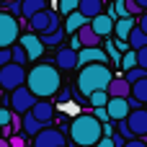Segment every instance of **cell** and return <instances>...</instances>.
<instances>
[{"label": "cell", "mask_w": 147, "mask_h": 147, "mask_svg": "<svg viewBox=\"0 0 147 147\" xmlns=\"http://www.w3.org/2000/svg\"><path fill=\"white\" fill-rule=\"evenodd\" d=\"M85 21H88V18H85V16H83V13H80V10L75 8V10L65 13V26H62V31H65V34L70 36V34H75V31H78V28H80V26H83Z\"/></svg>", "instance_id": "16"}, {"label": "cell", "mask_w": 147, "mask_h": 147, "mask_svg": "<svg viewBox=\"0 0 147 147\" xmlns=\"http://www.w3.org/2000/svg\"><path fill=\"white\" fill-rule=\"evenodd\" d=\"M21 116H23V127H21V129H23V134H28V137H34V134L44 127L36 116H31V111H23Z\"/></svg>", "instance_id": "21"}, {"label": "cell", "mask_w": 147, "mask_h": 147, "mask_svg": "<svg viewBox=\"0 0 147 147\" xmlns=\"http://www.w3.org/2000/svg\"><path fill=\"white\" fill-rule=\"evenodd\" d=\"M54 96H57V98H59V101H70V90H67V88H65V90H62V88H59V90H57V93H54Z\"/></svg>", "instance_id": "34"}, {"label": "cell", "mask_w": 147, "mask_h": 147, "mask_svg": "<svg viewBox=\"0 0 147 147\" xmlns=\"http://www.w3.org/2000/svg\"><path fill=\"white\" fill-rule=\"evenodd\" d=\"M78 8V0H59V13L65 16V13H70V10H75Z\"/></svg>", "instance_id": "28"}, {"label": "cell", "mask_w": 147, "mask_h": 147, "mask_svg": "<svg viewBox=\"0 0 147 147\" xmlns=\"http://www.w3.org/2000/svg\"><path fill=\"white\" fill-rule=\"evenodd\" d=\"M16 41L23 47V52H26V57H28V59H39V57L44 54V49H47V47L41 44V39H39L34 31H31V34H23V36L18 34V39H16Z\"/></svg>", "instance_id": "10"}, {"label": "cell", "mask_w": 147, "mask_h": 147, "mask_svg": "<svg viewBox=\"0 0 147 147\" xmlns=\"http://www.w3.org/2000/svg\"><path fill=\"white\" fill-rule=\"evenodd\" d=\"M101 124H103V121H98L93 114H80V116H75L72 124H70V140L78 147H93L98 142V137L103 134Z\"/></svg>", "instance_id": "3"}, {"label": "cell", "mask_w": 147, "mask_h": 147, "mask_svg": "<svg viewBox=\"0 0 147 147\" xmlns=\"http://www.w3.org/2000/svg\"><path fill=\"white\" fill-rule=\"evenodd\" d=\"M129 96L145 103V101H147V78H140V80L129 83Z\"/></svg>", "instance_id": "23"}, {"label": "cell", "mask_w": 147, "mask_h": 147, "mask_svg": "<svg viewBox=\"0 0 147 147\" xmlns=\"http://www.w3.org/2000/svg\"><path fill=\"white\" fill-rule=\"evenodd\" d=\"M26 78V70L23 65L18 62H5L0 65V90H13L16 85H21Z\"/></svg>", "instance_id": "5"}, {"label": "cell", "mask_w": 147, "mask_h": 147, "mask_svg": "<svg viewBox=\"0 0 147 147\" xmlns=\"http://www.w3.org/2000/svg\"><path fill=\"white\" fill-rule=\"evenodd\" d=\"M54 65L59 70H75L78 67V52L72 47H59L54 54Z\"/></svg>", "instance_id": "15"}, {"label": "cell", "mask_w": 147, "mask_h": 147, "mask_svg": "<svg viewBox=\"0 0 147 147\" xmlns=\"http://www.w3.org/2000/svg\"><path fill=\"white\" fill-rule=\"evenodd\" d=\"M111 78L114 72L109 70L106 62H85V67L78 72V93L85 98L90 90H106Z\"/></svg>", "instance_id": "2"}, {"label": "cell", "mask_w": 147, "mask_h": 147, "mask_svg": "<svg viewBox=\"0 0 147 147\" xmlns=\"http://www.w3.org/2000/svg\"><path fill=\"white\" fill-rule=\"evenodd\" d=\"M127 44H129V49L145 47V44H147V31H142V28L134 23V28H132V31H129V36H127Z\"/></svg>", "instance_id": "22"}, {"label": "cell", "mask_w": 147, "mask_h": 147, "mask_svg": "<svg viewBox=\"0 0 147 147\" xmlns=\"http://www.w3.org/2000/svg\"><path fill=\"white\" fill-rule=\"evenodd\" d=\"M134 65H137L134 49H124V54H119V67H121V70H129V67H134Z\"/></svg>", "instance_id": "27"}, {"label": "cell", "mask_w": 147, "mask_h": 147, "mask_svg": "<svg viewBox=\"0 0 147 147\" xmlns=\"http://www.w3.org/2000/svg\"><path fill=\"white\" fill-rule=\"evenodd\" d=\"M18 34H21V26H18L16 16L0 10V47H10V44H16Z\"/></svg>", "instance_id": "6"}, {"label": "cell", "mask_w": 147, "mask_h": 147, "mask_svg": "<svg viewBox=\"0 0 147 147\" xmlns=\"http://www.w3.org/2000/svg\"><path fill=\"white\" fill-rule=\"evenodd\" d=\"M26 21H28V26H31L34 34H47V31L59 28V13H54V10H49V8H41V10H36V13H31Z\"/></svg>", "instance_id": "4"}, {"label": "cell", "mask_w": 147, "mask_h": 147, "mask_svg": "<svg viewBox=\"0 0 147 147\" xmlns=\"http://www.w3.org/2000/svg\"><path fill=\"white\" fill-rule=\"evenodd\" d=\"M65 31H62V26L59 28H54V31H47V34H39V39H41V44L44 47H57V44H65Z\"/></svg>", "instance_id": "20"}, {"label": "cell", "mask_w": 147, "mask_h": 147, "mask_svg": "<svg viewBox=\"0 0 147 147\" xmlns=\"http://www.w3.org/2000/svg\"><path fill=\"white\" fill-rule=\"evenodd\" d=\"M106 93L109 96H129V83L124 80V78H111L109 80V85H106Z\"/></svg>", "instance_id": "18"}, {"label": "cell", "mask_w": 147, "mask_h": 147, "mask_svg": "<svg viewBox=\"0 0 147 147\" xmlns=\"http://www.w3.org/2000/svg\"><path fill=\"white\" fill-rule=\"evenodd\" d=\"M10 109H5L3 103H0V127H5V124H10Z\"/></svg>", "instance_id": "31"}, {"label": "cell", "mask_w": 147, "mask_h": 147, "mask_svg": "<svg viewBox=\"0 0 147 147\" xmlns=\"http://www.w3.org/2000/svg\"><path fill=\"white\" fill-rule=\"evenodd\" d=\"M70 36H72V41H70V47H72V49H75V52H78V49H80V47H83V44H80V39H78V36H75V34H70Z\"/></svg>", "instance_id": "35"}, {"label": "cell", "mask_w": 147, "mask_h": 147, "mask_svg": "<svg viewBox=\"0 0 147 147\" xmlns=\"http://www.w3.org/2000/svg\"><path fill=\"white\" fill-rule=\"evenodd\" d=\"M10 62V47H0V65Z\"/></svg>", "instance_id": "33"}, {"label": "cell", "mask_w": 147, "mask_h": 147, "mask_svg": "<svg viewBox=\"0 0 147 147\" xmlns=\"http://www.w3.org/2000/svg\"><path fill=\"white\" fill-rule=\"evenodd\" d=\"M129 132L134 137H147V111L145 109H129V114L124 116Z\"/></svg>", "instance_id": "9"}, {"label": "cell", "mask_w": 147, "mask_h": 147, "mask_svg": "<svg viewBox=\"0 0 147 147\" xmlns=\"http://www.w3.org/2000/svg\"><path fill=\"white\" fill-rule=\"evenodd\" d=\"M26 88L36 96V98H54V93L62 88V75L57 65H36L26 72L23 78Z\"/></svg>", "instance_id": "1"}, {"label": "cell", "mask_w": 147, "mask_h": 147, "mask_svg": "<svg viewBox=\"0 0 147 147\" xmlns=\"http://www.w3.org/2000/svg\"><path fill=\"white\" fill-rule=\"evenodd\" d=\"M8 145L10 147H23L26 145V137L23 134H8Z\"/></svg>", "instance_id": "29"}, {"label": "cell", "mask_w": 147, "mask_h": 147, "mask_svg": "<svg viewBox=\"0 0 147 147\" xmlns=\"http://www.w3.org/2000/svg\"><path fill=\"white\" fill-rule=\"evenodd\" d=\"M3 3H10V0H3Z\"/></svg>", "instance_id": "37"}, {"label": "cell", "mask_w": 147, "mask_h": 147, "mask_svg": "<svg viewBox=\"0 0 147 147\" xmlns=\"http://www.w3.org/2000/svg\"><path fill=\"white\" fill-rule=\"evenodd\" d=\"M75 36L80 39V44H83V47H93V44H101V36H98V34H96V31L88 26V21H85V23H83V26L75 31Z\"/></svg>", "instance_id": "17"}, {"label": "cell", "mask_w": 147, "mask_h": 147, "mask_svg": "<svg viewBox=\"0 0 147 147\" xmlns=\"http://www.w3.org/2000/svg\"><path fill=\"white\" fill-rule=\"evenodd\" d=\"M28 111H31V116H36L41 124H49V121L54 119V103H52L49 98H36Z\"/></svg>", "instance_id": "12"}, {"label": "cell", "mask_w": 147, "mask_h": 147, "mask_svg": "<svg viewBox=\"0 0 147 147\" xmlns=\"http://www.w3.org/2000/svg\"><path fill=\"white\" fill-rule=\"evenodd\" d=\"M88 21H90L88 26H90V28H93V31L101 36V39H103V36H111V28H114V18H111L109 13H103V10H101V13H96L93 18H88Z\"/></svg>", "instance_id": "14"}, {"label": "cell", "mask_w": 147, "mask_h": 147, "mask_svg": "<svg viewBox=\"0 0 147 147\" xmlns=\"http://www.w3.org/2000/svg\"><path fill=\"white\" fill-rule=\"evenodd\" d=\"M127 114H129L127 98L124 96H109V101H106V116H109V121H119Z\"/></svg>", "instance_id": "11"}, {"label": "cell", "mask_w": 147, "mask_h": 147, "mask_svg": "<svg viewBox=\"0 0 147 147\" xmlns=\"http://www.w3.org/2000/svg\"><path fill=\"white\" fill-rule=\"evenodd\" d=\"M127 75H124V80L127 83H134V80H140V78H147V67H140V65H134V67H129V70H124Z\"/></svg>", "instance_id": "25"}, {"label": "cell", "mask_w": 147, "mask_h": 147, "mask_svg": "<svg viewBox=\"0 0 147 147\" xmlns=\"http://www.w3.org/2000/svg\"><path fill=\"white\" fill-rule=\"evenodd\" d=\"M31 140H34V147H65V134L54 127H41Z\"/></svg>", "instance_id": "8"}, {"label": "cell", "mask_w": 147, "mask_h": 147, "mask_svg": "<svg viewBox=\"0 0 147 147\" xmlns=\"http://www.w3.org/2000/svg\"><path fill=\"white\" fill-rule=\"evenodd\" d=\"M78 10H80L85 18H93L96 13L103 10V0H78Z\"/></svg>", "instance_id": "19"}, {"label": "cell", "mask_w": 147, "mask_h": 147, "mask_svg": "<svg viewBox=\"0 0 147 147\" xmlns=\"http://www.w3.org/2000/svg\"><path fill=\"white\" fill-rule=\"evenodd\" d=\"M41 8H47V0H21V16L23 18H28L31 13H36Z\"/></svg>", "instance_id": "24"}, {"label": "cell", "mask_w": 147, "mask_h": 147, "mask_svg": "<svg viewBox=\"0 0 147 147\" xmlns=\"http://www.w3.org/2000/svg\"><path fill=\"white\" fill-rule=\"evenodd\" d=\"M106 54H109V59H114V62L119 65V49H116L114 44H109V41H106Z\"/></svg>", "instance_id": "32"}, {"label": "cell", "mask_w": 147, "mask_h": 147, "mask_svg": "<svg viewBox=\"0 0 147 147\" xmlns=\"http://www.w3.org/2000/svg\"><path fill=\"white\" fill-rule=\"evenodd\" d=\"M10 93V98H8V103H10V109L16 111V114H23V111H28L31 109V103L36 101V96L21 83V85H16L13 90H8Z\"/></svg>", "instance_id": "7"}, {"label": "cell", "mask_w": 147, "mask_h": 147, "mask_svg": "<svg viewBox=\"0 0 147 147\" xmlns=\"http://www.w3.org/2000/svg\"><path fill=\"white\" fill-rule=\"evenodd\" d=\"M124 8H127V13H129V16H140V13H142V8H140L134 0H124Z\"/></svg>", "instance_id": "30"}, {"label": "cell", "mask_w": 147, "mask_h": 147, "mask_svg": "<svg viewBox=\"0 0 147 147\" xmlns=\"http://www.w3.org/2000/svg\"><path fill=\"white\" fill-rule=\"evenodd\" d=\"M10 62H18V65L28 62V57H26V52H23L21 44H10Z\"/></svg>", "instance_id": "26"}, {"label": "cell", "mask_w": 147, "mask_h": 147, "mask_svg": "<svg viewBox=\"0 0 147 147\" xmlns=\"http://www.w3.org/2000/svg\"><path fill=\"white\" fill-rule=\"evenodd\" d=\"M85 62H109V54H106V49H101V44L80 47L78 49V65H85Z\"/></svg>", "instance_id": "13"}, {"label": "cell", "mask_w": 147, "mask_h": 147, "mask_svg": "<svg viewBox=\"0 0 147 147\" xmlns=\"http://www.w3.org/2000/svg\"><path fill=\"white\" fill-rule=\"evenodd\" d=\"M134 3H137V5H140L142 10H147V0H134Z\"/></svg>", "instance_id": "36"}]
</instances>
